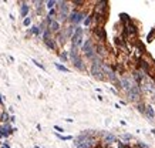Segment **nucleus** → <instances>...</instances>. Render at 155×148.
<instances>
[{
	"mask_svg": "<svg viewBox=\"0 0 155 148\" xmlns=\"http://www.w3.org/2000/svg\"><path fill=\"white\" fill-rule=\"evenodd\" d=\"M70 60L73 61V64L75 68H78V70H81V71H85V64H84L81 56H80V53H78V49L71 47V50H70Z\"/></svg>",
	"mask_w": 155,
	"mask_h": 148,
	"instance_id": "f257e3e1",
	"label": "nucleus"
},
{
	"mask_svg": "<svg viewBox=\"0 0 155 148\" xmlns=\"http://www.w3.org/2000/svg\"><path fill=\"white\" fill-rule=\"evenodd\" d=\"M85 19V13L84 11H80V10H73L68 13V17L67 20L71 23V26H77L78 23H81L83 20Z\"/></svg>",
	"mask_w": 155,
	"mask_h": 148,
	"instance_id": "f03ea898",
	"label": "nucleus"
},
{
	"mask_svg": "<svg viewBox=\"0 0 155 148\" xmlns=\"http://www.w3.org/2000/svg\"><path fill=\"white\" fill-rule=\"evenodd\" d=\"M83 36H84V30H83L81 27H75L73 37L70 39V40H71V47H75V49L81 47L83 46Z\"/></svg>",
	"mask_w": 155,
	"mask_h": 148,
	"instance_id": "7ed1b4c3",
	"label": "nucleus"
},
{
	"mask_svg": "<svg viewBox=\"0 0 155 148\" xmlns=\"http://www.w3.org/2000/svg\"><path fill=\"white\" fill-rule=\"evenodd\" d=\"M127 96H128V100H130L131 103H138L139 100H141V88H139V85L135 84V85L127 93Z\"/></svg>",
	"mask_w": 155,
	"mask_h": 148,
	"instance_id": "20e7f679",
	"label": "nucleus"
},
{
	"mask_svg": "<svg viewBox=\"0 0 155 148\" xmlns=\"http://www.w3.org/2000/svg\"><path fill=\"white\" fill-rule=\"evenodd\" d=\"M91 75L95 77L97 80H105V75H104V71L100 64H91Z\"/></svg>",
	"mask_w": 155,
	"mask_h": 148,
	"instance_id": "39448f33",
	"label": "nucleus"
},
{
	"mask_svg": "<svg viewBox=\"0 0 155 148\" xmlns=\"http://www.w3.org/2000/svg\"><path fill=\"white\" fill-rule=\"evenodd\" d=\"M94 34L97 37V40H100L101 43H104L107 40V33H105V29L101 27V26H95L94 27Z\"/></svg>",
	"mask_w": 155,
	"mask_h": 148,
	"instance_id": "423d86ee",
	"label": "nucleus"
},
{
	"mask_svg": "<svg viewBox=\"0 0 155 148\" xmlns=\"http://www.w3.org/2000/svg\"><path fill=\"white\" fill-rule=\"evenodd\" d=\"M115 46H117L118 49L123 50L125 54H130V49H128V44H127V41L124 40L123 37H115Z\"/></svg>",
	"mask_w": 155,
	"mask_h": 148,
	"instance_id": "0eeeda50",
	"label": "nucleus"
},
{
	"mask_svg": "<svg viewBox=\"0 0 155 148\" xmlns=\"http://www.w3.org/2000/svg\"><path fill=\"white\" fill-rule=\"evenodd\" d=\"M0 131H1V134H3V137H9L11 132L16 131V130H14L9 123H6V124H3V125L0 127Z\"/></svg>",
	"mask_w": 155,
	"mask_h": 148,
	"instance_id": "6e6552de",
	"label": "nucleus"
},
{
	"mask_svg": "<svg viewBox=\"0 0 155 148\" xmlns=\"http://www.w3.org/2000/svg\"><path fill=\"white\" fill-rule=\"evenodd\" d=\"M74 30H75V27L74 26H67V27H64L63 30H61V33H63V36L65 37V40L67 39H71L73 37V34H74Z\"/></svg>",
	"mask_w": 155,
	"mask_h": 148,
	"instance_id": "1a4fd4ad",
	"label": "nucleus"
},
{
	"mask_svg": "<svg viewBox=\"0 0 155 148\" xmlns=\"http://www.w3.org/2000/svg\"><path fill=\"white\" fill-rule=\"evenodd\" d=\"M144 114L148 117V120H154L155 118V110L152 106H145V113Z\"/></svg>",
	"mask_w": 155,
	"mask_h": 148,
	"instance_id": "9d476101",
	"label": "nucleus"
},
{
	"mask_svg": "<svg viewBox=\"0 0 155 148\" xmlns=\"http://www.w3.org/2000/svg\"><path fill=\"white\" fill-rule=\"evenodd\" d=\"M120 20H121V23H123V26L128 24V23H131L132 20H131V17L127 14V13H120Z\"/></svg>",
	"mask_w": 155,
	"mask_h": 148,
	"instance_id": "9b49d317",
	"label": "nucleus"
},
{
	"mask_svg": "<svg viewBox=\"0 0 155 148\" xmlns=\"http://www.w3.org/2000/svg\"><path fill=\"white\" fill-rule=\"evenodd\" d=\"M115 140H117V138H115L114 134H105V137H104V142L108 144V145H110V144H113Z\"/></svg>",
	"mask_w": 155,
	"mask_h": 148,
	"instance_id": "f8f14e48",
	"label": "nucleus"
},
{
	"mask_svg": "<svg viewBox=\"0 0 155 148\" xmlns=\"http://www.w3.org/2000/svg\"><path fill=\"white\" fill-rule=\"evenodd\" d=\"M29 10H30L29 4H27V3H23V4H22V9H20V13H22V16H23V17H27V14H29Z\"/></svg>",
	"mask_w": 155,
	"mask_h": 148,
	"instance_id": "ddd939ff",
	"label": "nucleus"
},
{
	"mask_svg": "<svg viewBox=\"0 0 155 148\" xmlns=\"http://www.w3.org/2000/svg\"><path fill=\"white\" fill-rule=\"evenodd\" d=\"M9 118H10V115L6 113V111H0V121L3 124L9 123Z\"/></svg>",
	"mask_w": 155,
	"mask_h": 148,
	"instance_id": "4468645a",
	"label": "nucleus"
},
{
	"mask_svg": "<svg viewBox=\"0 0 155 148\" xmlns=\"http://www.w3.org/2000/svg\"><path fill=\"white\" fill-rule=\"evenodd\" d=\"M91 22H93V14H87L85 16V19L83 20V23H84V26H90Z\"/></svg>",
	"mask_w": 155,
	"mask_h": 148,
	"instance_id": "2eb2a0df",
	"label": "nucleus"
},
{
	"mask_svg": "<svg viewBox=\"0 0 155 148\" xmlns=\"http://www.w3.org/2000/svg\"><path fill=\"white\" fill-rule=\"evenodd\" d=\"M30 33L36 34V36H40L41 32H40V29H39V26H33L32 29H30Z\"/></svg>",
	"mask_w": 155,
	"mask_h": 148,
	"instance_id": "dca6fc26",
	"label": "nucleus"
},
{
	"mask_svg": "<svg viewBox=\"0 0 155 148\" xmlns=\"http://www.w3.org/2000/svg\"><path fill=\"white\" fill-rule=\"evenodd\" d=\"M56 68H57V70H60V71H63V73H68V71H70V70H68L65 66H63V64H58V63H56Z\"/></svg>",
	"mask_w": 155,
	"mask_h": 148,
	"instance_id": "f3484780",
	"label": "nucleus"
},
{
	"mask_svg": "<svg viewBox=\"0 0 155 148\" xmlns=\"http://www.w3.org/2000/svg\"><path fill=\"white\" fill-rule=\"evenodd\" d=\"M57 4V1H54V0H49V1H46V7L51 10V9H54V6Z\"/></svg>",
	"mask_w": 155,
	"mask_h": 148,
	"instance_id": "a211bd4d",
	"label": "nucleus"
},
{
	"mask_svg": "<svg viewBox=\"0 0 155 148\" xmlns=\"http://www.w3.org/2000/svg\"><path fill=\"white\" fill-rule=\"evenodd\" d=\"M71 4H73L74 7H80L83 4H85V1H83V0H74V1H71Z\"/></svg>",
	"mask_w": 155,
	"mask_h": 148,
	"instance_id": "6ab92c4d",
	"label": "nucleus"
},
{
	"mask_svg": "<svg viewBox=\"0 0 155 148\" xmlns=\"http://www.w3.org/2000/svg\"><path fill=\"white\" fill-rule=\"evenodd\" d=\"M54 16H57V10H56V9L49 10V16H47V19H51V20H53V17Z\"/></svg>",
	"mask_w": 155,
	"mask_h": 148,
	"instance_id": "aec40b11",
	"label": "nucleus"
},
{
	"mask_svg": "<svg viewBox=\"0 0 155 148\" xmlns=\"http://www.w3.org/2000/svg\"><path fill=\"white\" fill-rule=\"evenodd\" d=\"M60 140H63V141H70V140H73V137L71 135H60V134H56Z\"/></svg>",
	"mask_w": 155,
	"mask_h": 148,
	"instance_id": "412c9836",
	"label": "nucleus"
},
{
	"mask_svg": "<svg viewBox=\"0 0 155 148\" xmlns=\"http://www.w3.org/2000/svg\"><path fill=\"white\" fill-rule=\"evenodd\" d=\"M137 108H138L139 113H142V114L145 113V106L144 104H137Z\"/></svg>",
	"mask_w": 155,
	"mask_h": 148,
	"instance_id": "4be33fe9",
	"label": "nucleus"
},
{
	"mask_svg": "<svg viewBox=\"0 0 155 148\" xmlns=\"http://www.w3.org/2000/svg\"><path fill=\"white\" fill-rule=\"evenodd\" d=\"M60 58H61L63 61H67V58H68V56H67V51H63V53H60Z\"/></svg>",
	"mask_w": 155,
	"mask_h": 148,
	"instance_id": "5701e85b",
	"label": "nucleus"
},
{
	"mask_svg": "<svg viewBox=\"0 0 155 148\" xmlns=\"http://www.w3.org/2000/svg\"><path fill=\"white\" fill-rule=\"evenodd\" d=\"M30 23H32V19L30 17H26L24 20H23V24L24 26H30Z\"/></svg>",
	"mask_w": 155,
	"mask_h": 148,
	"instance_id": "b1692460",
	"label": "nucleus"
},
{
	"mask_svg": "<svg viewBox=\"0 0 155 148\" xmlns=\"http://www.w3.org/2000/svg\"><path fill=\"white\" fill-rule=\"evenodd\" d=\"M121 138L125 140V141H130L131 140V135H130V134H124V135H121Z\"/></svg>",
	"mask_w": 155,
	"mask_h": 148,
	"instance_id": "393cba45",
	"label": "nucleus"
},
{
	"mask_svg": "<svg viewBox=\"0 0 155 148\" xmlns=\"http://www.w3.org/2000/svg\"><path fill=\"white\" fill-rule=\"evenodd\" d=\"M33 63H34V64H36V66H37V67H40L41 70H46V68H44V66H43V64H40L39 61H36V60H33Z\"/></svg>",
	"mask_w": 155,
	"mask_h": 148,
	"instance_id": "a878e982",
	"label": "nucleus"
},
{
	"mask_svg": "<svg viewBox=\"0 0 155 148\" xmlns=\"http://www.w3.org/2000/svg\"><path fill=\"white\" fill-rule=\"evenodd\" d=\"M54 130H57L58 132H64V130H63L61 127H58V125H54Z\"/></svg>",
	"mask_w": 155,
	"mask_h": 148,
	"instance_id": "bb28decb",
	"label": "nucleus"
},
{
	"mask_svg": "<svg viewBox=\"0 0 155 148\" xmlns=\"http://www.w3.org/2000/svg\"><path fill=\"white\" fill-rule=\"evenodd\" d=\"M118 148H125V145H124L123 142H118Z\"/></svg>",
	"mask_w": 155,
	"mask_h": 148,
	"instance_id": "cd10ccee",
	"label": "nucleus"
},
{
	"mask_svg": "<svg viewBox=\"0 0 155 148\" xmlns=\"http://www.w3.org/2000/svg\"><path fill=\"white\" fill-rule=\"evenodd\" d=\"M3 104H4V103H3V98H1V94H0V106L3 107Z\"/></svg>",
	"mask_w": 155,
	"mask_h": 148,
	"instance_id": "c85d7f7f",
	"label": "nucleus"
},
{
	"mask_svg": "<svg viewBox=\"0 0 155 148\" xmlns=\"http://www.w3.org/2000/svg\"><path fill=\"white\" fill-rule=\"evenodd\" d=\"M0 138H3V134H1V131H0Z\"/></svg>",
	"mask_w": 155,
	"mask_h": 148,
	"instance_id": "c756f323",
	"label": "nucleus"
},
{
	"mask_svg": "<svg viewBox=\"0 0 155 148\" xmlns=\"http://www.w3.org/2000/svg\"><path fill=\"white\" fill-rule=\"evenodd\" d=\"M0 148H7V147H3V145H1V147H0Z\"/></svg>",
	"mask_w": 155,
	"mask_h": 148,
	"instance_id": "7c9ffc66",
	"label": "nucleus"
},
{
	"mask_svg": "<svg viewBox=\"0 0 155 148\" xmlns=\"http://www.w3.org/2000/svg\"><path fill=\"white\" fill-rule=\"evenodd\" d=\"M152 96H154V98H155V93H154V94H152Z\"/></svg>",
	"mask_w": 155,
	"mask_h": 148,
	"instance_id": "2f4dec72",
	"label": "nucleus"
}]
</instances>
